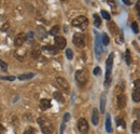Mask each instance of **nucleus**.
<instances>
[{
    "label": "nucleus",
    "mask_w": 140,
    "mask_h": 134,
    "mask_svg": "<svg viewBox=\"0 0 140 134\" xmlns=\"http://www.w3.org/2000/svg\"><path fill=\"white\" fill-rule=\"evenodd\" d=\"M66 58H67L68 60H72L73 53H72V50H71V49H67V50H66Z\"/></svg>",
    "instance_id": "c85d7f7f"
},
{
    "label": "nucleus",
    "mask_w": 140,
    "mask_h": 134,
    "mask_svg": "<svg viewBox=\"0 0 140 134\" xmlns=\"http://www.w3.org/2000/svg\"><path fill=\"white\" fill-rule=\"evenodd\" d=\"M132 131L134 134H138L140 132V120L137 119L136 121L133 122V126H132Z\"/></svg>",
    "instance_id": "2eb2a0df"
},
{
    "label": "nucleus",
    "mask_w": 140,
    "mask_h": 134,
    "mask_svg": "<svg viewBox=\"0 0 140 134\" xmlns=\"http://www.w3.org/2000/svg\"><path fill=\"white\" fill-rule=\"evenodd\" d=\"M113 58L114 55L113 53H111L106 62V80H104V84L108 85L110 83L111 80V73H112V66H113Z\"/></svg>",
    "instance_id": "f03ea898"
},
{
    "label": "nucleus",
    "mask_w": 140,
    "mask_h": 134,
    "mask_svg": "<svg viewBox=\"0 0 140 134\" xmlns=\"http://www.w3.org/2000/svg\"><path fill=\"white\" fill-rule=\"evenodd\" d=\"M92 123L94 126H97L98 122H99V113H98V109L94 108L93 109V113H92Z\"/></svg>",
    "instance_id": "f8f14e48"
},
{
    "label": "nucleus",
    "mask_w": 140,
    "mask_h": 134,
    "mask_svg": "<svg viewBox=\"0 0 140 134\" xmlns=\"http://www.w3.org/2000/svg\"><path fill=\"white\" fill-rule=\"evenodd\" d=\"M59 30H61L59 26H58V25H55V26H53V27L51 28V30H50V35H52V36L58 35V32H59Z\"/></svg>",
    "instance_id": "5701e85b"
},
{
    "label": "nucleus",
    "mask_w": 140,
    "mask_h": 134,
    "mask_svg": "<svg viewBox=\"0 0 140 134\" xmlns=\"http://www.w3.org/2000/svg\"><path fill=\"white\" fill-rule=\"evenodd\" d=\"M37 30H38L39 38H40V39H43V38L46 36V31L44 30V28H43V27H41V26H40V27H38V28H37Z\"/></svg>",
    "instance_id": "393cba45"
},
{
    "label": "nucleus",
    "mask_w": 140,
    "mask_h": 134,
    "mask_svg": "<svg viewBox=\"0 0 140 134\" xmlns=\"http://www.w3.org/2000/svg\"><path fill=\"white\" fill-rule=\"evenodd\" d=\"M133 99H134V102L138 103L139 100H140V89H135V91L133 92Z\"/></svg>",
    "instance_id": "aec40b11"
},
{
    "label": "nucleus",
    "mask_w": 140,
    "mask_h": 134,
    "mask_svg": "<svg viewBox=\"0 0 140 134\" xmlns=\"http://www.w3.org/2000/svg\"><path fill=\"white\" fill-rule=\"evenodd\" d=\"M106 131L107 133H111L112 132V126H111V117L108 114L106 117Z\"/></svg>",
    "instance_id": "a211bd4d"
},
{
    "label": "nucleus",
    "mask_w": 140,
    "mask_h": 134,
    "mask_svg": "<svg viewBox=\"0 0 140 134\" xmlns=\"http://www.w3.org/2000/svg\"><path fill=\"white\" fill-rule=\"evenodd\" d=\"M26 40H27V35H26V34H24V32H21V34H18V35L15 37L14 44H15L16 47H21L23 43H25Z\"/></svg>",
    "instance_id": "1a4fd4ad"
},
{
    "label": "nucleus",
    "mask_w": 140,
    "mask_h": 134,
    "mask_svg": "<svg viewBox=\"0 0 140 134\" xmlns=\"http://www.w3.org/2000/svg\"><path fill=\"white\" fill-rule=\"evenodd\" d=\"M116 126L118 127H122L123 129L126 128V125H125V121L122 117H116Z\"/></svg>",
    "instance_id": "4be33fe9"
},
{
    "label": "nucleus",
    "mask_w": 140,
    "mask_h": 134,
    "mask_svg": "<svg viewBox=\"0 0 140 134\" xmlns=\"http://www.w3.org/2000/svg\"><path fill=\"white\" fill-rule=\"evenodd\" d=\"M134 113L136 114V116H137V118L140 120V109H136L135 111H134Z\"/></svg>",
    "instance_id": "58836bf2"
},
{
    "label": "nucleus",
    "mask_w": 140,
    "mask_h": 134,
    "mask_svg": "<svg viewBox=\"0 0 140 134\" xmlns=\"http://www.w3.org/2000/svg\"><path fill=\"white\" fill-rule=\"evenodd\" d=\"M85 1H86V2H88V1H89V0H85Z\"/></svg>",
    "instance_id": "c03bdc74"
},
{
    "label": "nucleus",
    "mask_w": 140,
    "mask_h": 134,
    "mask_svg": "<svg viewBox=\"0 0 140 134\" xmlns=\"http://www.w3.org/2000/svg\"><path fill=\"white\" fill-rule=\"evenodd\" d=\"M125 62L127 65H131V63H132V56H131L129 50H126V52H125Z\"/></svg>",
    "instance_id": "b1692460"
},
{
    "label": "nucleus",
    "mask_w": 140,
    "mask_h": 134,
    "mask_svg": "<svg viewBox=\"0 0 140 134\" xmlns=\"http://www.w3.org/2000/svg\"><path fill=\"white\" fill-rule=\"evenodd\" d=\"M135 87L137 89H140V80H136L135 81Z\"/></svg>",
    "instance_id": "a19ab883"
},
{
    "label": "nucleus",
    "mask_w": 140,
    "mask_h": 134,
    "mask_svg": "<svg viewBox=\"0 0 140 134\" xmlns=\"http://www.w3.org/2000/svg\"><path fill=\"white\" fill-rule=\"evenodd\" d=\"M34 77V74L33 73H26V74H22L17 77V79L23 81V80H28V79H31V78Z\"/></svg>",
    "instance_id": "4468645a"
},
{
    "label": "nucleus",
    "mask_w": 140,
    "mask_h": 134,
    "mask_svg": "<svg viewBox=\"0 0 140 134\" xmlns=\"http://www.w3.org/2000/svg\"><path fill=\"white\" fill-rule=\"evenodd\" d=\"M72 42L74 43V46H77L78 48H84L85 47V37L84 35L80 32H77L73 35V38H72Z\"/></svg>",
    "instance_id": "39448f33"
},
{
    "label": "nucleus",
    "mask_w": 140,
    "mask_h": 134,
    "mask_svg": "<svg viewBox=\"0 0 140 134\" xmlns=\"http://www.w3.org/2000/svg\"><path fill=\"white\" fill-rule=\"evenodd\" d=\"M9 27H10V25H9L8 22H7V23H4V24L1 26V31H7V30L9 29Z\"/></svg>",
    "instance_id": "f704fd0d"
},
{
    "label": "nucleus",
    "mask_w": 140,
    "mask_h": 134,
    "mask_svg": "<svg viewBox=\"0 0 140 134\" xmlns=\"http://www.w3.org/2000/svg\"><path fill=\"white\" fill-rule=\"evenodd\" d=\"M69 119H70V114H69V113H66L65 116H64V122L69 121Z\"/></svg>",
    "instance_id": "c9c22d12"
},
{
    "label": "nucleus",
    "mask_w": 140,
    "mask_h": 134,
    "mask_svg": "<svg viewBox=\"0 0 140 134\" xmlns=\"http://www.w3.org/2000/svg\"><path fill=\"white\" fill-rule=\"evenodd\" d=\"M94 25L97 28H99L101 26V18L98 14H94Z\"/></svg>",
    "instance_id": "412c9836"
},
{
    "label": "nucleus",
    "mask_w": 140,
    "mask_h": 134,
    "mask_svg": "<svg viewBox=\"0 0 140 134\" xmlns=\"http://www.w3.org/2000/svg\"><path fill=\"white\" fill-rule=\"evenodd\" d=\"M123 2H124L125 4H127V6H131V4H132L129 1H128V0H123Z\"/></svg>",
    "instance_id": "79ce46f5"
},
{
    "label": "nucleus",
    "mask_w": 140,
    "mask_h": 134,
    "mask_svg": "<svg viewBox=\"0 0 140 134\" xmlns=\"http://www.w3.org/2000/svg\"><path fill=\"white\" fill-rule=\"evenodd\" d=\"M101 41H102V44H103V46H108V44L110 43V39H109V37H108L107 34H103V35H102Z\"/></svg>",
    "instance_id": "a878e982"
},
{
    "label": "nucleus",
    "mask_w": 140,
    "mask_h": 134,
    "mask_svg": "<svg viewBox=\"0 0 140 134\" xmlns=\"http://www.w3.org/2000/svg\"><path fill=\"white\" fill-rule=\"evenodd\" d=\"M62 1H66V0H62Z\"/></svg>",
    "instance_id": "a18cd8bd"
},
{
    "label": "nucleus",
    "mask_w": 140,
    "mask_h": 134,
    "mask_svg": "<svg viewBox=\"0 0 140 134\" xmlns=\"http://www.w3.org/2000/svg\"><path fill=\"white\" fill-rule=\"evenodd\" d=\"M54 98L57 100V102H59V103H64L65 102V98H64V95L59 92V91H55L54 94H53Z\"/></svg>",
    "instance_id": "6ab92c4d"
},
{
    "label": "nucleus",
    "mask_w": 140,
    "mask_h": 134,
    "mask_svg": "<svg viewBox=\"0 0 140 134\" xmlns=\"http://www.w3.org/2000/svg\"><path fill=\"white\" fill-rule=\"evenodd\" d=\"M78 129H79V131L82 134L87 133V131H88V123H87V121L84 118H80L78 120Z\"/></svg>",
    "instance_id": "0eeeda50"
},
{
    "label": "nucleus",
    "mask_w": 140,
    "mask_h": 134,
    "mask_svg": "<svg viewBox=\"0 0 140 134\" xmlns=\"http://www.w3.org/2000/svg\"><path fill=\"white\" fill-rule=\"evenodd\" d=\"M24 134H36V130H34L33 128H31V127H28L24 131Z\"/></svg>",
    "instance_id": "7c9ffc66"
},
{
    "label": "nucleus",
    "mask_w": 140,
    "mask_h": 134,
    "mask_svg": "<svg viewBox=\"0 0 140 134\" xmlns=\"http://www.w3.org/2000/svg\"><path fill=\"white\" fill-rule=\"evenodd\" d=\"M116 103H118V107L120 109H124L126 107L127 104V98L125 94H120L118 95V98H116Z\"/></svg>",
    "instance_id": "9b49d317"
},
{
    "label": "nucleus",
    "mask_w": 140,
    "mask_h": 134,
    "mask_svg": "<svg viewBox=\"0 0 140 134\" xmlns=\"http://www.w3.org/2000/svg\"><path fill=\"white\" fill-rule=\"evenodd\" d=\"M93 74H94V75H99L100 74V68H99V67H95V69H94V71H93Z\"/></svg>",
    "instance_id": "e433bc0d"
},
{
    "label": "nucleus",
    "mask_w": 140,
    "mask_h": 134,
    "mask_svg": "<svg viewBox=\"0 0 140 134\" xmlns=\"http://www.w3.org/2000/svg\"><path fill=\"white\" fill-rule=\"evenodd\" d=\"M132 29H133V31H134V32H136V34H138V32H139L138 24L136 23V22H133V23H132Z\"/></svg>",
    "instance_id": "2f4dec72"
},
{
    "label": "nucleus",
    "mask_w": 140,
    "mask_h": 134,
    "mask_svg": "<svg viewBox=\"0 0 140 134\" xmlns=\"http://www.w3.org/2000/svg\"><path fill=\"white\" fill-rule=\"evenodd\" d=\"M0 67H1V69L4 70V71L8 70V65H7V63H4V62L1 61V60H0Z\"/></svg>",
    "instance_id": "473e14b6"
},
{
    "label": "nucleus",
    "mask_w": 140,
    "mask_h": 134,
    "mask_svg": "<svg viewBox=\"0 0 140 134\" xmlns=\"http://www.w3.org/2000/svg\"><path fill=\"white\" fill-rule=\"evenodd\" d=\"M101 16H102L104 20H107V21H110V18H111L110 14L107 12V11H104V10H102V11H101Z\"/></svg>",
    "instance_id": "c756f323"
},
{
    "label": "nucleus",
    "mask_w": 140,
    "mask_h": 134,
    "mask_svg": "<svg viewBox=\"0 0 140 134\" xmlns=\"http://www.w3.org/2000/svg\"><path fill=\"white\" fill-rule=\"evenodd\" d=\"M54 42H55V46H56L58 49H59V50L66 48L67 40H66L64 37H62V36H56L55 39H54Z\"/></svg>",
    "instance_id": "6e6552de"
},
{
    "label": "nucleus",
    "mask_w": 140,
    "mask_h": 134,
    "mask_svg": "<svg viewBox=\"0 0 140 134\" xmlns=\"http://www.w3.org/2000/svg\"><path fill=\"white\" fill-rule=\"evenodd\" d=\"M71 25L73 27H78V28H81V29H85L86 26L88 25V21H87V18L85 16L80 15V16L76 17L74 20H72Z\"/></svg>",
    "instance_id": "7ed1b4c3"
},
{
    "label": "nucleus",
    "mask_w": 140,
    "mask_h": 134,
    "mask_svg": "<svg viewBox=\"0 0 140 134\" xmlns=\"http://www.w3.org/2000/svg\"><path fill=\"white\" fill-rule=\"evenodd\" d=\"M87 78H88V76H87L85 70H83V69L77 70V73H76V80H77L79 85H81V87L84 85L87 82Z\"/></svg>",
    "instance_id": "20e7f679"
},
{
    "label": "nucleus",
    "mask_w": 140,
    "mask_h": 134,
    "mask_svg": "<svg viewBox=\"0 0 140 134\" xmlns=\"http://www.w3.org/2000/svg\"><path fill=\"white\" fill-rule=\"evenodd\" d=\"M39 106H40V108H41L42 110H46V109H49V108L52 106L51 100H50V99H48V98H42V99L40 100Z\"/></svg>",
    "instance_id": "ddd939ff"
},
{
    "label": "nucleus",
    "mask_w": 140,
    "mask_h": 134,
    "mask_svg": "<svg viewBox=\"0 0 140 134\" xmlns=\"http://www.w3.org/2000/svg\"><path fill=\"white\" fill-rule=\"evenodd\" d=\"M65 123H66V122H63V123H62V126H61V133L59 134H63V132L65 130Z\"/></svg>",
    "instance_id": "ea45409f"
},
{
    "label": "nucleus",
    "mask_w": 140,
    "mask_h": 134,
    "mask_svg": "<svg viewBox=\"0 0 140 134\" xmlns=\"http://www.w3.org/2000/svg\"><path fill=\"white\" fill-rule=\"evenodd\" d=\"M95 35H96V38H95V53H96V58L97 60H100V56H101V53L103 52L102 50V41H100V38L98 36V34L95 31Z\"/></svg>",
    "instance_id": "423d86ee"
},
{
    "label": "nucleus",
    "mask_w": 140,
    "mask_h": 134,
    "mask_svg": "<svg viewBox=\"0 0 140 134\" xmlns=\"http://www.w3.org/2000/svg\"><path fill=\"white\" fill-rule=\"evenodd\" d=\"M0 79H1V80H7V81H14L15 77L14 76H0Z\"/></svg>",
    "instance_id": "bb28decb"
},
{
    "label": "nucleus",
    "mask_w": 140,
    "mask_h": 134,
    "mask_svg": "<svg viewBox=\"0 0 140 134\" xmlns=\"http://www.w3.org/2000/svg\"><path fill=\"white\" fill-rule=\"evenodd\" d=\"M40 54H41V52H40V50H33L32 52H31V58L32 59H36V60H38V58L40 56Z\"/></svg>",
    "instance_id": "cd10ccee"
},
{
    "label": "nucleus",
    "mask_w": 140,
    "mask_h": 134,
    "mask_svg": "<svg viewBox=\"0 0 140 134\" xmlns=\"http://www.w3.org/2000/svg\"><path fill=\"white\" fill-rule=\"evenodd\" d=\"M106 104H107V98H106V95L102 94L101 97H100V113L103 114L104 113V109H106Z\"/></svg>",
    "instance_id": "dca6fc26"
},
{
    "label": "nucleus",
    "mask_w": 140,
    "mask_h": 134,
    "mask_svg": "<svg viewBox=\"0 0 140 134\" xmlns=\"http://www.w3.org/2000/svg\"><path fill=\"white\" fill-rule=\"evenodd\" d=\"M56 82H57L58 87H59L61 89H63V90H65V91H68L69 90V83H68V81L65 79V78H63V77H57L56 78Z\"/></svg>",
    "instance_id": "9d476101"
},
{
    "label": "nucleus",
    "mask_w": 140,
    "mask_h": 134,
    "mask_svg": "<svg viewBox=\"0 0 140 134\" xmlns=\"http://www.w3.org/2000/svg\"><path fill=\"white\" fill-rule=\"evenodd\" d=\"M136 11H137V14H138V17L140 18V6H139V4H137V6H136Z\"/></svg>",
    "instance_id": "4c0bfd02"
},
{
    "label": "nucleus",
    "mask_w": 140,
    "mask_h": 134,
    "mask_svg": "<svg viewBox=\"0 0 140 134\" xmlns=\"http://www.w3.org/2000/svg\"><path fill=\"white\" fill-rule=\"evenodd\" d=\"M38 125L43 134H52L54 132V127L52 125V122L45 117H40L38 119Z\"/></svg>",
    "instance_id": "f257e3e1"
},
{
    "label": "nucleus",
    "mask_w": 140,
    "mask_h": 134,
    "mask_svg": "<svg viewBox=\"0 0 140 134\" xmlns=\"http://www.w3.org/2000/svg\"><path fill=\"white\" fill-rule=\"evenodd\" d=\"M27 40L30 42H33V32L32 31H29L27 34Z\"/></svg>",
    "instance_id": "72a5a7b5"
},
{
    "label": "nucleus",
    "mask_w": 140,
    "mask_h": 134,
    "mask_svg": "<svg viewBox=\"0 0 140 134\" xmlns=\"http://www.w3.org/2000/svg\"><path fill=\"white\" fill-rule=\"evenodd\" d=\"M3 130H4V129H3V127H2L1 125H0V134H1V132H2Z\"/></svg>",
    "instance_id": "37998d69"
},
{
    "label": "nucleus",
    "mask_w": 140,
    "mask_h": 134,
    "mask_svg": "<svg viewBox=\"0 0 140 134\" xmlns=\"http://www.w3.org/2000/svg\"><path fill=\"white\" fill-rule=\"evenodd\" d=\"M43 50L46 51V52H49L50 54H57L58 53V49L56 46L55 47H52V46H48V47H43Z\"/></svg>",
    "instance_id": "f3484780"
}]
</instances>
